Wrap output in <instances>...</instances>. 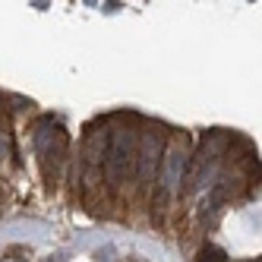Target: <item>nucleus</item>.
<instances>
[{
    "label": "nucleus",
    "instance_id": "f03ea898",
    "mask_svg": "<svg viewBox=\"0 0 262 262\" xmlns=\"http://www.w3.org/2000/svg\"><path fill=\"white\" fill-rule=\"evenodd\" d=\"M161 152H164V133L161 129H145L142 139L136 142V174L142 180H155L161 167Z\"/></svg>",
    "mask_w": 262,
    "mask_h": 262
},
{
    "label": "nucleus",
    "instance_id": "7ed1b4c3",
    "mask_svg": "<svg viewBox=\"0 0 262 262\" xmlns=\"http://www.w3.org/2000/svg\"><path fill=\"white\" fill-rule=\"evenodd\" d=\"M199 262H228V256H224V250H218V247H205L199 253Z\"/></svg>",
    "mask_w": 262,
    "mask_h": 262
},
{
    "label": "nucleus",
    "instance_id": "f257e3e1",
    "mask_svg": "<svg viewBox=\"0 0 262 262\" xmlns=\"http://www.w3.org/2000/svg\"><path fill=\"white\" fill-rule=\"evenodd\" d=\"M104 158H107V180L114 186L126 183L129 174H136V133L133 129H126V126L114 129L107 136Z\"/></svg>",
    "mask_w": 262,
    "mask_h": 262
}]
</instances>
